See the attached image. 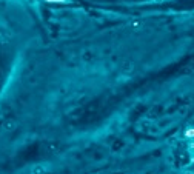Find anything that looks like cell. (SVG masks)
I'll return each instance as SVG.
<instances>
[{"label":"cell","mask_w":194,"mask_h":174,"mask_svg":"<svg viewBox=\"0 0 194 174\" xmlns=\"http://www.w3.org/2000/svg\"><path fill=\"white\" fill-rule=\"evenodd\" d=\"M31 172L33 174H46V168L42 166V165H36V166H33Z\"/></svg>","instance_id":"2"},{"label":"cell","mask_w":194,"mask_h":174,"mask_svg":"<svg viewBox=\"0 0 194 174\" xmlns=\"http://www.w3.org/2000/svg\"><path fill=\"white\" fill-rule=\"evenodd\" d=\"M10 40H11V36H10V34H8L6 31L0 30V43L6 45V43H10Z\"/></svg>","instance_id":"1"}]
</instances>
